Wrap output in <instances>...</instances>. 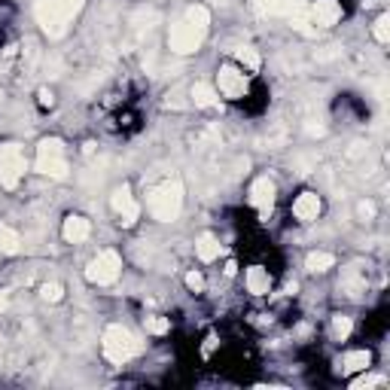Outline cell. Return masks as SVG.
I'll return each instance as SVG.
<instances>
[{"label":"cell","instance_id":"6da1fadb","mask_svg":"<svg viewBox=\"0 0 390 390\" xmlns=\"http://www.w3.org/2000/svg\"><path fill=\"white\" fill-rule=\"evenodd\" d=\"M80 10L82 0H37L34 3V15L49 37H61Z\"/></svg>","mask_w":390,"mask_h":390},{"label":"cell","instance_id":"7a4b0ae2","mask_svg":"<svg viewBox=\"0 0 390 390\" xmlns=\"http://www.w3.org/2000/svg\"><path fill=\"white\" fill-rule=\"evenodd\" d=\"M101 351L113 366H122V363L135 360L140 354V338L128 327H122V323H110L101 336Z\"/></svg>","mask_w":390,"mask_h":390},{"label":"cell","instance_id":"3957f363","mask_svg":"<svg viewBox=\"0 0 390 390\" xmlns=\"http://www.w3.org/2000/svg\"><path fill=\"white\" fill-rule=\"evenodd\" d=\"M147 211L159 223H174L180 217V211H183V183L180 180H165L159 189H153Z\"/></svg>","mask_w":390,"mask_h":390},{"label":"cell","instance_id":"277c9868","mask_svg":"<svg viewBox=\"0 0 390 390\" xmlns=\"http://www.w3.org/2000/svg\"><path fill=\"white\" fill-rule=\"evenodd\" d=\"M34 168H37V174L52 177V180H64V177H68L70 165H68V156H64V144H61V140H58V137H43V140H40Z\"/></svg>","mask_w":390,"mask_h":390},{"label":"cell","instance_id":"5b68a950","mask_svg":"<svg viewBox=\"0 0 390 390\" xmlns=\"http://www.w3.org/2000/svg\"><path fill=\"white\" fill-rule=\"evenodd\" d=\"M217 95L226 98V101H241V98L250 92V73L241 70L235 61H226L220 64L217 70Z\"/></svg>","mask_w":390,"mask_h":390},{"label":"cell","instance_id":"8992f818","mask_svg":"<svg viewBox=\"0 0 390 390\" xmlns=\"http://www.w3.org/2000/svg\"><path fill=\"white\" fill-rule=\"evenodd\" d=\"M122 275V256L116 250H101L86 265V280L95 287H110Z\"/></svg>","mask_w":390,"mask_h":390},{"label":"cell","instance_id":"52a82bcc","mask_svg":"<svg viewBox=\"0 0 390 390\" xmlns=\"http://www.w3.org/2000/svg\"><path fill=\"white\" fill-rule=\"evenodd\" d=\"M28 162L19 144H0V186L3 189H15L22 183Z\"/></svg>","mask_w":390,"mask_h":390},{"label":"cell","instance_id":"ba28073f","mask_svg":"<svg viewBox=\"0 0 390 390\" xmlns=\"http://www.w3.org/2000/svg\"><path fill=\"white\" fill-rule=\"evenodd\" d=\"M204 34L207 31L195 28V24L186 19H180L177 24H171V31H168V46H171V52H177V55H193V52H198V46L204 43Z\"/></svg>","mask_w":390,"mask_h":390},{"label":"cell","instance_id":"9c48e42d","mask_svg":"<svg viewBox=\"0 0 390 390\" xmlns=\"http://www.w3.org/2000/svg\"><path fill=\"white\" fill-rule=\"evenodd\" d=\"M275 195H278V186L271 177H256L250 183V193H247V202L250 207H256L260 220H269L271 217V207H275Z\"/></svg>","mask_w":390,"mask_h":390},{"label":"cell","instance_id":"30bf717a","mask_svg":"<svg viewBox=\"0 0 390 390\" xmlns=\"http://www.w3.org/2000/svg\"><path fill=\"white\" fill-rule=\"evenodd\" d=\"M110 207H113L116 213H119V223H122V226H135L137 217H140V204H137V198L131 195V186L113 189Z\"/></svg>","mask_w":390,"mask_h":390},{"label":"cell","instance_id":"8fae6325","mask_svg":"<svg viewBox=\"0 0 390 390\" xmlns=\"http://www.w3.org/2000/svg\"><path fill=\"white\" fill-rule=\"evenodd\" d=\"M308 13H311V22L317 24V28H336V24L342 22V15H345L338 0H314Z\"/></svg>","mask_w":390,"mask_h":390},{"label":"cell","instance_id":"7c38bea8","mask_svg":"<svg viewBox=\"0 0 390 390\" xmlns=\"http://www.w3.org/2000/svg\"><path fill=\"white\" fill-rule=\"evenodd\" d=\"M320 211H323V202H320L317 193L305 189V193L296 195V202H293V217H296L299 223H314V220L320 217Z\"/></svg>","mask_w":390,"mask_h":390},{"label":"cell","instance_id":"4fadbf2b","mask_svg":"<svg viewBox=\"0 0 390 390\" xmlns=\"http://www.w3.org/2000/svg\"><path fill=\"white\" fill-rule=\"evenodd\" d=\"M92 235V223H89L82 213H68L61 223V238L68 244H82L86 238Z\"/></svg>","mask_w":390,"mask_h":390},{"label":"cell","instance_id":"5bb4252c","mask_svg":"<svg viewBox=\"0 0 390 390\" xmlns=\"http://www.w3.org/2000/svg\"><path fill=\"white\" fill-rule=\"evenodd\" d=\"M244 284H247V293L269 296L271 293V275H269V269H262V265H250V269L244 271Z\"/></svg>","mask_w":390,"mask_h":390},{"label":"cell","instance_id":"9a60e30c","mask_svg":"<svg viewBox=\"0 0 390 390\" xmlns=\"http://www.w3.org/2000/svg\"><path fill=\"white\" fill-rule=\"evenodd\" d=\"M220 253H223L220 238L211 235V232H202V235H198V241H195V256H198V260H202V262H217Z\"/></svg>","mask_w":390,"mask_h":390},{"label":"cell","instance_id":"2e32d148","mask_svg":"<svg viewBox=\"0 0 390 390\" xmlns=\"http://www.w3.org/2000/svg\"><path fill=\"white\" fill-rule=\"evenodd\" d=\"M189 98H193V104L202 107V110H211V107L220 104V95L211 82H195V86L189 89Z\"/></svg>","mask_w":390,"mask_h":390},{"label":"cell","instance_id":"e0dca14e","mask_svg":"<svg viewBox=\"0 0 390 390\" xmlns=\"http://www.w3.org/2000/svg\"><path fill=\"white\" fill-rule=\"evenodd\" d=\"M0 253L3 256L22 253V235L13 226H6V223H0Z\"/></svg>","mask_w":390,"mask_h":390},{"label":"cell","instance_id":"ac0fdd59","mask_svg":"<svg viewBox=\"0 0 390 390\" xmlns=\"http://www.w3.org/2000/svg\"><path fill=\"white\" fill-rule=\"evenodd\" d=\"M333 265H336V256L327 250H311L305 256V269H308L311 275H323V271H329Z\"/></svg>","mask_w":390,"mask_h":390},{"label":"cell","instance_id":"d6986e66","mask_svg":"<svg viewBox=\"0 0 390 390\" xmlns=\"http://www.w3.org/2000/svg\"><path fill=\"white\" fill-rule=\"evenodd\" d=\"M372 354L369 351H347L342 360V372H369Z\"/></svg>","mask_w":390,"mask_h":390},{"label":"cell","instance_id":"ffe728a7","mask_svg":"<svg viewBox=\"0 0 390 390\" xmlns=\"http://www.w3.org/2000/svg\"><path fill=\"white\" fill-rule=\"evenodd\" d=\"M235 64L241 70H247V73H256L262 68V58H260V52H256V49H250V46H241L235 52Z\"/></svg>","mask_w":390,"mask_h":390},{"label":"cell","instance_id":"44dd1931","mask_svg":"<svg viewBox=\"0 0 390 390\" xmlns=\"http://www.w3.org/2000/svg\"><path fill=\"white\" fill-rule=\"evenodd\" d=\"M144 327L149 336H168L171 333V320L162 317V314H147L144 317Z\"/></svg>","mask_w":390,"mask_h":390},{"label":"cell","instance_id":"7402d4cb","mask_svg":"<svg viewBox=\"0 0 390 390\" xmlns=\"http://www.w3.org/2000/svg\"><path fill=\"white\" fill-rule=\"evenodd\" d=\"M183 19H186V22H193L195 28H202V31L211 28V13H207V6H202V3H193V6H189Z\"/></svg>","mask_w":390,"mask_h":390},{"label":"cell","instance_id":"603a6c76","mask_svg":"<svg viewBox=\"0 0 390 390\" xmlns=\"http://www.w3.org/2000/svg\"><path fill=\"white\" fill-rule=\"evenodd\" d=\"M354 333V320L347 317V314H336L333 317V336H336V342H347Z\"/></svg>","mask_w":390,"mask_h":390},{"label":"cell","instance_id":"cb8c5ba5","mask_svg":"<svg viewBox=\"0 0 390 390\" xmlns=\"http://www.w3.org/2000/svg\"><path fill=\"white\" fill-rule=\"evenodd\" d=\"M372 37H375V43H381V46L390 43V15L387 13H381L375 19V24H372Z\"/></svg>","mask_w":390,"mask_h":390},{"label":"cell","instance_id":"d4e9b609","mask_svg":"<svg viewBox=\"0 0 390 390\" xmlns=\"http://www.w3.org/2000/svg\"><path fill=\"white\" fill-rule=\"evenodd\" d=\"M40 299H43V302H61V299H64V287L58 284V280H49V284L40 287Z\"/></svg>","mask_w":390,"mask_h":390},{"label":"cell","instance_id":"484cf974","mask_svg":"<svg viewBox=\"0 0 390 390\" xmlns=\"http://www.w3.org/2000/svg\"><path fill=\"white\" fill-rule=\"evenodd\" d=\"M256 10L262 15H278L284 10V0H256Z\"/></svg>","mask_w":390,"mask_h":390},{"label":"cell","instance_id":"4316f807","mask_svg":"<svg viewBox=\"0 0 390 390\" xmlns=\"http://www.w3.org/2000/svg\"><path fill=\"white\" fill-rule=\"evenodd\" d=\"M378 384H384V375H363V378H354L351 381V387L354 390H363V387H378Z\"/></svg>","mask_w":390,"mask_h":390},{"label":"cell","instance_id":"83f0119b","mask_svg":"<svg viewBox=\"0 0 390 390\" xmlns=\"http://www.w3.org/2000/svg\"><path fill=\"white\" fill-rule=\"evenodd\" d=\"M186 287L193 290V293H202L204 290V275L198 269H193V271H186Z\"/></svg>","mask_w":390,"mask_h":390},{"label":"cell","instance_id":"f1b7e54d","mask_svg":"<svg viewBox=\"0 0 390 390\" xmlns=\"http://www.w3.org/2000/svg\"><path fill=\"white\" fill-rule=\"evenodd\" d=\"M37 104L46 110V107H52V104H55V95L49 92V89H40V92H37Z\"/></svg>","mask_w":390,"mask_h":390},{"label":"cell","instance_id":"f546056e","mask_svg":"<svg viewBox=\"0 0 390 390\" xmlns=\"http://www.w3.org/2000/svg\"><path fill=\"white\" fill-rule=\"evenodd\" d=\"M357 211H360V217H366V220L375 217V204H372V202H360V207H357Z\"/></svg>","mask_w":390,"mask_h":390},{"label":"cell","instance_id":"4dcf8cb0","mask_svg":"<svg viewBox=\"0 0 390 390\" xmlns=\"http://www.w3.org/2000/svg\"><path fill=\"white\" fill-rule=\"evenodd\" d=\"M213 347H217V338H213V336H207V342H204V347H202V354H204V357H211Z\"/></svg>","mask_w":390,"mask_h":390},{"label":"cell","instance_id":"1f68e13d","mask_svg":"<svg viewBox=\"0 0 390 390\" xmlns=\"http://www.w3.org/2000/svg\"><path fill=\"white\" fill-rule=\"evenodd\" d=\"M6 308H10V293H6V290H0V314H3Z\"/></svg>","mask_w":390,"mask_h":390},{"label":"cell","instance_id":"d6a6232c","mask_svg":"<svg viewBox=\"0 0 390 390\" xmlns=\"http://www.w3.org/2000/svg\"><path fill=\"white\" fill-rule=\"evenodd\" d=\"M235 271H238V262H235V260H229V262H226V275L232 278V275H235Z\"/></svg>","mask_w":390,"mask_h":390}]
</instances>
